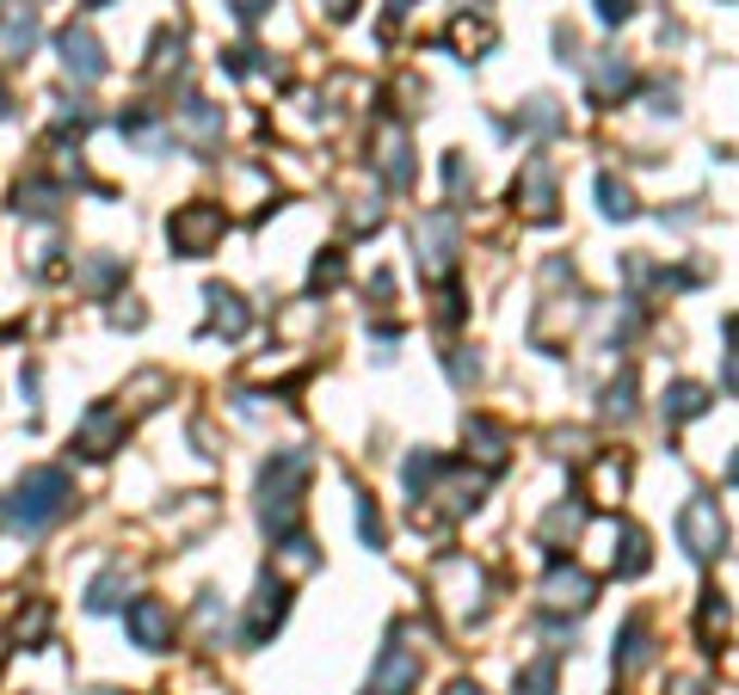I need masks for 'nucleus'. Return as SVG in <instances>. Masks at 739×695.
<instances>
[{
    "label": "nucleus",
    "instance_id": "obj_10",
    "mask_svg": "<svg viewBox=\"0 0 739 695\" xmlns=\"http://www.w3.org/2000/svg\"><path fill=\"white\" fill-rule=\"evenodd\" d=\"M31 43H38V7H31V0H25V7H7V13H0V62H25Z\"/></svg>",
    "mask_w": 739,
    "mask_h": 695
},
{
    "label": "nucleus",
    "instance_id": "obj_2",
    "mask_svg": "<svg viewBox=\"0 0 739 695\" xmlns=\"http://www.w3.org/2000/svg\"><path fill=\"white\" fill-rule=\"evenodd\" d=\"M68 505H75V480L62 468H25L20 487L0 499V517L20 529V536H38V529H50L56 517H68Z\"/></svg>",
    "mask_w": 739,
    "mask_h": 695
},
{
    "label": "nucleus",
    "instance_id": "obj_21",
    "mask_svg": "<svg viewBox=\"0 0 739 695\" xmlns=\"http://www.w3.org/2000/svg\"><path fill=\"white\" fill-rule=\"evenodd\" d=\"M358 536H364L370 548H382V517H377V505H370V499L358 505Z\"/></svg>",
    "mask_w": 739,
    "mask_h": 695
},
{
    "label": "nucleus",
    "instance_id": "obj_19",
    "mask_svg": "<svg viewBox=\"0 0 739 695\" xmlns=\"http://www.w3.org/2000/svg\"><path fill=\"white\" fill-rule=\"evenodd\" d=\"M598 197H604V216H635V197L616 179H598Z\"/></svg>",
    "mask_w": 739,
    "mask_h": 695
},
{
    "label": "nucleus",
    "instance_id": "obj_9",
    "mask_svg": "<svg viewBox=\"0 0 739 695\" xmlns=\"http://www.w3.org/2000/svg\"><path fill=\"white\" fill-rule=\"evenodd\" d=\"M284 609H290V591L266 572V579H259V591H253V609H246L241 640H246V646H259V640H266L271 628H278V621H284Z\"/></svg>",
    "mask_w": 739,
    "mask_h": 695
},
{
    "label": "nucleus",
    "instance_id": "obj_24",
    "mask_svg": "<svg viewBox=\"0 0 739 695\" xmlns=\"http://www.w3.org/2000/svg\"><path fill=\"white\" fill-rule=\"evenodd\" d=\"M228 7H234V20H259L271 0H228Z\"/></svg>",
    "mask_w": 739,
    "mask_h": 695
},
{
    "label": "nucleus",
    "instance_id": "obj_7",
    "mask_svg": "<svg viewBox=\"0 0 739 695\" xmlns=\"http://www.w3.org/2000/svg\"><path fill=\"white\" fill-rule=\"evenodd\" d=\"M721 511H715V499H690L684 505V517H678V542L697 554V561H709V554H721Z\"/></svg>",
    "mask_w": 739,
    "mask_h": 695
},
{
    "label": "nucleus",
    "instance_id": "obj_26",
    "mask_svg": "<svg viewBox=\"0 0 739 695\" xmlns=\"http://www.w3.org/2000/svg\"><path fill=\"white\" fill-rule=\"evenodd\" d=\"M598 13H604V20L616 25V20H623V13H628V0H598Z\"/></svg>",
    "mask_w": 739,
    "mask_h": 695
},
{
    "label": "nucleus",
    "instance_id": "obj_17",
    "mask_svg": "<svg viewBox=\"0 0 739 695\" xmlns=\"http://www.w3.org/2000/svg\"><path fill=\"white\" fill-rule=\"evenodd\" d=\"M702 407H709V395H702L697 382H678V388L665 395V419H697Z\"/></svg>",
    "mask_w": 739,
    "mask_h": 695
},
{
    "label": "nucleus",
    "instance_id": "obj_5",
    "mask_svg": "<svg viewBox=\"0 0 739 695\" xmlns=\"http://www.w3.org/2000/svg\"><path fill=\"white\" fill-rule=\"evenodd\" d=\"M413 246H419V265H425L432 278H444V271H450V259H456V216H450V209H432V216H419Z\"/></svg>",
    "mask_w": 739,
    "mask_h": 695
},
{
    "label": "nucleus",
    "instance_id": "obj_20",
    "mask_svg": "<svg viewBox=\"0 0 739 695\" xmlns=\"http://www.w3.org/2000/svg\"><path fill=\"white\" fill-rule=\"evenodd\" d=\"M518 683H524V690H531V695H549V690H555V665H549V658H543V665H531V671L518 677Z\"/></svg>",
    "mask_w": 739,
    "mask_h": 695
},
{
    "label": "nucleus",
    "instance_id": "obj_22",
    "mask_svg": "<svg viewBox=\"0 0 739 695\" xmlns=\"http://www.w3.org/2000/svg\"><path fill=\"white\" fill-rule=\"evenodd\" d=\"M340 278H345V259H340V253L315 259V289H327V283H340Z\"/></svg>",
    "mask_w": 739,
    "mask_h": 695
},
{
    "label": "nucleus",
    "instance_id": "obj_15",
    "mask_svg": "<svg viewBox=\"0 0 739 695\" xmlns=\"http://www.w3.org/2000/svg\"><path fill=\"white\" fill-rule=\"evenodd\" d=\"M56 204H62V185H50V179H20V191H13L20 216H56Z\"/></svg>",
    "mask_w": 739,
    "mask_h": 695
},
{
    "label": "nucleus",
    "instance_id": "obj_29",
    "mask_svg": "<svg viewBox=\"0 0 739 695\" xmlns=\"http://www.w3.org/2000/svg\"><path fill=\"white\" fill-rule=\"evenodd\" d=\"M87 7H112V0H87Z\"/></svg>",
    "mask_w": 739,
    "mask_h": 695
},
{
    "label": "nucleus",
    "instance_id": "obj_6",
    "mask_svg": "<svg viewBox=\"0 0 739 695\" xmlns=\"http://www.w3.org/2000/svg\"><path fill=\"white\" fill-rule=\"evenodd\" d=\"M56 50H62V68H68L80 87H93V80L105 75V50H99V38L87 31V25H62Z\"/></svg>",
    "mask_w": 739,
    "mask_h": 695
},
{
    "label": "nucleus",
    "instance_id": "obj_8",
    "mask_svg": "<svg viewBox=\"0 0 739 695\" xmlns=\"http://www.w3.org/2000/svg\"><path fill=\"white\" fill-rule=\"evenodd\" d=\"M124 621H130V640L142 653H167L173 646V609L161 597H136L130 609H124Z\"/></svg>",
    "mask_w": 739,
    "mask_h": 695
},
{
    "label": "nucleus",
    "instance_id": "obj_28",
    "mask_svg": "<svg viewBox=\"0 0 739 695\" xmlns=\"http://www.w3.org/2000/svg\"><path fill=\"white\" fill-rule=\"evenodd\" d=\"M7 112H13V99H7V87H0V117H7Z\"/></svg>",
    "mask_w": 739,
    "mask_h": 695
},
{
    "label": "nucleus",
    "instance_id": "obj_13",
    "mask_svg": "<svg viewBox=\"0 0 739 695\" xmlns=\"http://www.w3.org/2000/svg\"><path fill=\"white\" fill-rule=\"evenodd\" d=\"M179 124L191 130L198 149H216V136H222V112H216L209 99H186V105H179Z\"/></svg>",
    "mask_w": 739,
    "mask_h": 695
},
{
    "label": "nucleus",
    "instance_id": "obj_18",
    "mask_svg": "<svg viewBox=\"0 0 739 695\" xmlns=\"http://www.w3.org/2000/svg\"><path fill=\"white\" fill-rule=\"evenodd\" d=\"M524 197H531V216H549V160L524 167Z\"/></svg>",
    "mask_w": 739,
    "mask_h": 695
},
{
    "label": "nucleus",
    "instance_id": "obj_16",
    "mask_svg": "<svg viewBox=\"0 0 739 695\" xmlns=\"http://www.w3.org/2000/svg\"><path fill=\"white\" fill-rule=\"evenodd\" d=\"M124 591H130L124 566H105V572L87 584V609H93V616H105V609H117V603H124Z\"/></svg>",
    "mask_w": 739,
    "mask_h": 695
},
{
    "label": "nucleus",
    "instance_id": "obj_14",
    "mask_svg": "<svg viewBox=\"0 0 739 695\" xmlns=\"http://www.w3.org/2000/svg\"><path fill=\"white\" fill-rule=\"evenodd\" d=\"M543 591H549L555 609H568V603H573V609H586V603H591V579H586V572H573V566H555Z\"/></svg>",
    "mask_w": 739,
    "mask_h": 695
},
{
    "label": "nucleus",
    "instance_id": "obj_1",
    "mask_svg": "<svg viewBox=\"0 0 739 695\" xmlns=\"http://www.w3.org/2000/svg\"><path fill=\"white\" fill-rule=\"evenodd\" d=\"M308 468H315V455L308 450H278L266 468H259V524L271 529V542H290V536H296Z\"/></svg>",
    "mask_w": 739,
    "mask_h": 695
},
{
    "label": "nucleus",
    "instance_id": "obj_27",
    "mask_svg": "<svg viewBox=\"0 0 739 695\" xmlns=\"http://www.w3.org/2000/svg\"><path fill=\"white\" fill-rule=\"evenodd\" d=\"M450 695H481V690H474V683H450Z\"/></svg>",
    "mask_w": 739,
    "mask_h": 695
},
{
    "label": "nucleus",
    "instance_id": "obj_23",
    "mask_svg": "<svg viewBox=\"0 0 739 695\" xmlns=\"http://www.w3.org/2000/svg\"><path fill=\"white\" fill-rule=\"evenodd\" d=\"M87 283H93V289H112V283H117V259H93V265H87Z\"/></svg>",
    "mask_w": 739,
    "mask_h": 695
},
{
    "label": "nucleus",
    "instance_id": "obj_12",
    "mask_svg": "<svg viewBox=\"0 0 739 695\" xmlns=\"http://www.w3.org/2000/svg\"><path fill=\"white\" fill-rule=\"evenodd\" d=\"M204 301H209V333H222V338H241L246 333V308H241V296H234V289H222V283H216Z\"/></svg>",
    "mask_w": 739,
    "mask_h": 695
},
{
    "label": "nucleus",
    "instance_id": "obj_30",
    "mask_svg": "<svg viewBox=\"0 0 739 695\" xmlns=\"http://www.w3.org/2000/svg\"><path fill=\"white\" fill-rule=\"evenodd\" d=\"M734 480H739V455H734Z\"/></svg>",
    "mask_w": 739,
    "mask_h": 695
},
{
    "label": "nucleus",
    "instance_id": "obj_3",
    "mask_svg": "<svg viewBox=\"0 0 739 695\" xmlns=\"http://www.w3.org/2000/svg\"><path fill=\"white\" fill-rule=\"evenodd\" d=\"M222 228H228L222 204H186V209H173L167 241H173V253H179V259H204L209 246L222 241Z\"/></svg>",
    "mask_w": 739,
    "mask_h": 695
},
{
    "label": "nucleus",
    "instance_id": "obj_11",
    "mask_svg": "<svg viewBox=\"0 0 739 695\" xmlns=\"http://www.w3.org/2000/svg\"><path fill=\"white\" fill-rule=\"evenodd\" d=\"M75 443H80L87 455H93V462H99V455H112L117 443H124V413H117V407H93V413L80 419Z\"/></svg>",
    "mask_w": 739,
    "mask_h": 695
},
{
    "label": "nucleus",
    "instance_id": "obj_25",
    "mask_svg": "<svg viewBox=\"0 0 739 695\" xmlns=\"http://www.w3.org/2000/svg\"><path fill=\"white\" fill-rule=\"evenodd\" d=\"M327 13H333V20H352V13H358V0H321Z\"/></svg>",
    "mask_w": 739,
    "mask_h": 695
},
{
    "label": "nucleus",
    "instance_id": "obj_4",
    "mask_svg": "<svg viewBox=\"0 0 739 695\" xmlns=\"http://www.w3.org/2000/svg\"><path fill=\"white\" fill-rule=\"evenodd\" d=\"M413 683H419V646L407 640V628H395L388 646L377 653V665H370V695H407Z\"/></svg>",
    "mask_w": 739,
    "mask_h": 695
}]
</instances>
